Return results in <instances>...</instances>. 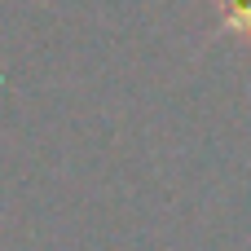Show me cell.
<instances>
[{
    "label": "cell",
    "instance_id": "1",
    "mask_svg": "<svg viewBox=\"0 0 251 251\" xmlns=\"http://www.w3.org/2000/svg\"><path fill=\"white\" fill-rule=\"evenodd\" d=\"M216 35H234L238 44H251V0H221Z\"/></svg>",
    "mask_w": 251,
    "mask_h": 251
}]
</instances>
